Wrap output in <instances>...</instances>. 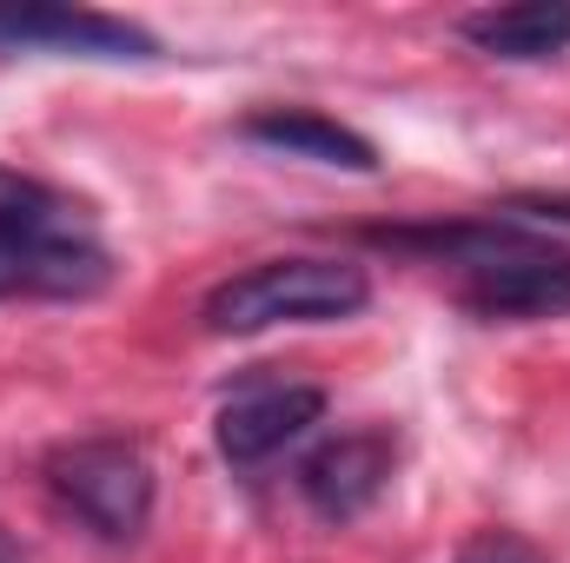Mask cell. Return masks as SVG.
Returning a JSON list of instances; mask_svg holds the SVG:
<instances>
[{
  "mask_svg": "<svg viewBox=\"0 0 570 563\" xmlns=\"http://www.w3.org/2000/svg\"><path fill=\"white\" fill-rule=\"evenodd\" d=\"M385 246L425 253L431 266H451L458 298L478 318H570V246L538 239L511 219H464V226H425V233H379Z\"/></svg>",
  "mask_w": 570,
  "mask_h": 563,
  "instance_id": "cell-1",
  "label": "cell"
},
{
  "mask_svg": "<svg viewBox=\"0 0 570 563\" xmlns=\"http://www.w3.org/2000/svg\"><path fill=\"white\" fill-rule=\"evenodd\" d=\"M114 279L80 199L0 166V298H94Z\"/></svg>",
  "mask_w": 570,
  "mask_h": 563,
  "instance_id": "cell-2",
  "label": "cell"
},
{
  "mask_svg": "<svg viewBox=\"0 0 570 563\" xmlns=\"http://www.w3.org/2000/svg\"><path fill=\"white\" fill-rule=\"evenodd\" d=\"M372 279L352 259H259L206 298V332L253 338L273 325H332L365 312Z\"/></svg>",
  "mask_w": 570,
  "mask_h": 563,
  "instance_id": "cell-3",
  "label": "cell"
},
{
  "mask_svg": "<svg viewBox=\"0 0 570 563\" xmlns=\"http://www.w3.org/2000/svg\"><path fill=\"white\" fill-rule=\"evenodd\" d=\"M47 491L107 544H134L153 517V464L127 437H73L47 451Z\"/></svg>",
  "mask_w": 570,
  "mask_h": 563,
  "instance_id": "cell-4",
  "label": "cell"
},
{
  "mask_svg": "<svg viewBox=\"0 0 570 563\" xmlns=\"http://www.w3.org/2000/svg\"><path fill=\"white\" fill-rule=\"evenodd\" d=\"M0 47H47L73 60H153L159 40L94 7H0Z\"/></svg>",
  "mask_w": 570,
  "mask_h": 563,
  "instance_id": "cell-5",
  "label": "cell"
},
{
  "mask_svg": "<svg viewBox=\"0 0 570 563\" xmlns=\"http://www.w3.org/2000/svg\"><path fill=\"white\" fill-rule=\"evenodd\" d=\"M325 418V392L318 385H246L219 405L213 418V444L226 464H266L292 437H305Z\"/></svg>",
  "mask_w": 570,
  "mask_h": 563,
  "instance_id": "cell-6",
  "label": "cell"
},
{
  "mask_svg": "<svg viewBox=\"0 0 570 563\" xmlns=\"http://www.w3.org/2000/svg\"><path fill=\"white\" fill-rule=\"evenodd\" d=\"M392 437L385 431H345L332 444H318L305 464H298V491L305 504L325 517V524H352L358 511L379 504V491L392 484Z\"/></svg>",
  "mask_w": 570,
  "mask_h": 563,
  "instance_id": "cell-7",
  "label": "cell"
},
{
  "mask_svg": "<svg viewBox=\"0 0 570 563\" xmlns=\"http://www.w3.org/2000/svg\"><path fill=\"white\" fill-rule=\"evenodd\" d=\"M239 134L253 146H266V152L312 159V166H345V172H372L379 166V146L365 140V134H352V127H338V120H325L312 107H266Z\"/></svg>",
  "mask_w": 570,
  "mask_h": 563,
  "instance_id": "cell-8",
  "label": "cell"
},
{
  "mask_svg": "<svg viewBox=\"0 0 570 563\" xmlns=\"http://www.w3.org/2000/svg\"><path fill=\"white\" fill-rule=\"evenodd\" d=\"M458 33L491 60H558L570 53V7H551V0L484 7V13H464Z\"/></svg>",
  "mask_w": 570,
  "mask_h": 563,
  "instance_id": "cell-9",
  "label": "cell"
},
{
  "mask_svg": "<svg viewBox=\"0 0 570 563\" xmlns=\"http://www.w3.org/2000/svg\"><path fill=\"white\" fill-rule=\"evenodd\" d=\"M458 563H551L538 544H524L518 531H478L464 551H458Z\"/></svg>",
  "mask_w": 570,
  "mask_h": 563,
  "instance_id": "cell-10",
  "label": "cell"
}]
</instances>
